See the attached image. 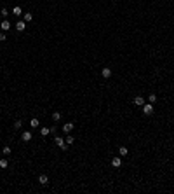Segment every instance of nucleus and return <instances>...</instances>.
I'll use <instances>...</instances> for the list:
<instances>
[{
    "mask_svg": "<svg viewBox=\"0 0 174 194\" xmlns=\"http://www.w3.org/2000/svg\"><path fill=\"white\" fill-rule=\"evenodd\" d=\"M49 133H51V128H42V129H40V135L42 136H47Z\"/></svg>",
    "mask_w": 174,
    "mask_h": 194,
    "instance_id": "nucleus-13",
    "label": "nucleus"
},
{
    "mask_svg": "<svg viewBox=\"0 0 174 194\" xmlns=\"http://www.w3.org/2000/svg\"><path fill=\"white\" fill-rule=\"evenodd\" d=\"M21 140H23V142H30V140H31V131H23Z\"/></svg>",
    "mask_w": 174,
    "mask_h": 194,
    "instance_id": "nucleus-3",
    "label": "nucleus"
},
{
    "mask_svg": "<svg viewBox=\"0 0 174 194\" xmlns=\"http://www.w3.org/2000/svg\"><path fill=\"white\" fill-rule=\"evenodd\" d=\"M71 129H73V124H71V122H66V124L63 126V131H65V133H71Z\"/></svg>",
    "mask_w": 174,
    "mask_h": 194,
    "instance_id": "nucleus-10",
    "label": "nucleus"
},
{
    "mask_svg": "<svg viewBox=\"0 0 174 194\" xmlns=\"http://www.w3.org/2000/svg\"><path fill=\"white\" fill-rule=\"evenodd\" d=\"M65 142H66L68 145H71V144H73V136H71V135H70V133H68V136H66V138H65Z\"/></svg>",
    "mask_w": 174,
    "mask_h": 194,
    "instance_id": "nucleus-17",
    "label": "nucleus"
},
{
    "mask_svg": "<svg viewBox=\"0 0 174 194\" xmlns=\"http://www.w3.org/2000/svg\"><path fill=\"white\" fill-rule=\"evenodd\" d=\"M2 16H4V18H7V16H9V12H7V9H2Z\"/></svg>",
    "mask_w": 174,
    "mask_h": 194,
    "instance_id": "nucleus-22",
    "label": "nucleus"
},
{
    "mask_svg": "<svg viewBox=\"0 0 174 194\" xmlns=\"http://www.w3.org/2000/svg\"><path fill=\"white\" fill-rule=\"evenodd\" d=\"M7 166H9L7 159H4V157H2V159H0V168H7Z\"/></svg>",
    "mask_w": 174,
    "mask_h": 194,
    "instance_id": "nucleus-16",
    "label": "nucleus"
},
{
    "mask_svg": "<svg viewBox=\"0 0 174 194\" xmlns=\"http://www.w3.org/2000/svg\"><path fill=\"white\" fill-rule=\"evenodd\" d=\"M12 14H16V16H21V14H23V9H21L19 5H16V7L12 9Z\"/></svg>",
    "mask_w": 174,
    "mask_h": 194,
    "instance_id": "nucleus-11",
    "label": "nucleus"
},
{
    "mask_svg": "<svg viewBox=\"0 0 174 194\" xmlns=\"http://www.w3.org/2000/svg\"><path fill=\"white\" fill-rule=\"evenodd\" d=\"M31 18H33V16H31V12H26V14H24V18H23V21H24V23H30V21H31Z\"/></svg>",
    "mask_w": 174,
    "mask_h": 194,
    "instance_id": "nucleus-15",
    "label": "nucleus"
},
{
    "mask_svg": "<svg viewBox=\"0 0 174 194\" xmlns=\"http://www.w3.org/2000/svg\"><path fill=\"white\" fill-rule=\"evenodd\" d=\"M0 42H5V32L0 33Z\"/></svg>",
    "mask_w": 174,
    "mask_h": 194,
    "instance_id": "nucleus-21",
    "label": "nucleus"
},
{
    "mask_svg": "<svg viewBox=\"0 0 174 194\" xmlns=\"http://www.w3.org/2000/svg\"><path fill=\"white\" fill-rule=\"evenodd\" d=\"M16 28H18V32H24L26 23H24V21H18V23H16Z\"/></svg>",
    "mask_w": 174,
    "mask_h": 194,
    "instance_id": "nucleus-7",
    "label": "nucleus"
},
{
    "mask_svg": "<svg viewBox=\"0 0 174 194\" xmlns=\"http://www.w3.org/2000/svg\"><path fill=\"white\" fill-rule=\"evenodd\" d=\"M30 124H31V128H37V126H39V119H31Z\"/></svg>",
    "mask_w": 174,
    "mask_h": 194,
    "instance_id": "nucleus-19",
    "label": "nucleus"
},
{
    "mask_svg": "<svg viewBox=\"0 0 174 194\" xmlns=\"http://www.w3.org/2000/svg\"><path fill=\"white\" fill-rule=\"evenodd\" d=\"M21 124H23V122H21L19 119H18V121H16V122H14V128H16V129H19V128H21Z\"/></svg>",
    "mask_w": 174,
    "mask_h": 194,
    "instance_id": "nucleus-20",
    "label": "nucleus"
},
{
    "mask_svg": "<svg viewBox=\"0 0 174 194\" xmlns=\"http://www.w3.org/2000/svg\"><path fill=\"white\" fill-rule=\"evenodd\" d=\"M0 28L4 30V32H7V30L10 28V23H9L7 19H4V21H2V25H0Z\"/></svg>",
    "mask_w": 174,
    "mask_h": 194,
    "instance_id": "nucleus-9",
    "label": "nucleus"
},
{
    "mask_svg": "<svg viewBox=\"0 0 174 194\" xmlns=\"http://www.w3.org/2000/svg\"><path fill=\"white\" fill-rule=\"evenodd\" d=\"M101 75L105 79H110L111 77V70H110V68H103V70H101Z\"/></svg>",
    "mask_w": 174,
    "mask_h": 194,
    "instance_id": "nucleus-6",
    "label": "nucleus"
},
{
    "mask_svg": "<svg viewBox=\"0 0 174 194\" xmlns=\"http://www.w3.org/2000/svg\"><path fill=\"white\" fill-rule=\"evenodd\" d=\"M111 166H113V168H120V166H122V159H120V157H113V159H111Z\"/></svg>",
    "mask_w": 174,
    "mask_h": 194,
    "instance_id": "nucleus-4",
    "label": "nucleus"
},
{
    "mask_svg": "<svg viewBox=\"0 0 174 194\" xmlns=\"http://www.w3.org/2000/svg\"><path fill=\"white\" fill-rule=\"evenodd\" d=\"M148 101H150V103H155V101H157V96H155V95H150V96H148Z\"/></svg>",
    "mask_w": 174,
    "mask_h": 194,
    "instance_id": "nucleus-18",
    "label": "nucleus"
},
{
    "mask_svg": "<svg viewBox=\"0 0 174 194\" xmlns=\"http://www.w3.org/2000/svg\"><path fill=\"white\" fill-rule=\"evenodd\" d=\"M54 144H56V145H58L59 149H61V150H68V144L65 142V140H63V138L56 136V138H54Z\"/></svg>",
    "mask_w": 174,
    "mask_h": 194,
    "instance_id": "nucleus-1",
    "label": "nucleus"
},
{
    "mask_svg": "<svg viewBox=\"0 0 174 194\" xmlns=\"http://www.w3.org/2000/svg\"><path fill=\"white\" fill-rule=\"evenodd\" d=\"M39 182L42 185H47L49 184V177H47V175H40V177H39Z\"/></svg>",
    "mask_w": 174,
    "mask_h": 194,
    "instance_id": "nucleus-8",
    "label": "nucleus"
},
{
    "mask_svg": "<svg viewBox=\"0 0 174 194\" xmlns=\"http://www.w3.org/2000/svg\"><path fill=\"white\" fill-rule=\"evenodd\" d=\"M4 154H10V147H4Z\"/></svg>",
    "mask_w": 174,
    "mask_h": 194,
    "instance_id": "nucleus-23",
    "label": "nucleus"
},
{
    "mask_svg": "<svg viewBox=\"0 0 174 194\" xmlns=\"http://www.w3.org/2000/svg\"><path fill=\"white\" fill-rule=\"evenodd\" d=\"M61 112H54V114H52V121H56V122H58V121H61Z\"/></svg>",
    "mask_w": 174,
    "mask_h": 194,
    "instance_id": "nucleus-12",
    "label": "nucleus"
},
{
    "mask_svg": "<svg viewBox=\"0 0 174 194\" xmlns=\"http://www.w3.org/2000/svg\"><path fill=\"white\" fill-rule=\"evenodd\" d=\"M134 103L138 105V107H143V105H145V98H143V96H136L134 98Z\"/></svg>",
    "mask_w": 174,
    "mask_h": 194,
    "instance_id": "nucleus-5",
    "label": "nucleus"
},
{
    "mask_svg": "<svg viewBox=\"0 0 174 194\" xmlns=\"http://www.w3.org/2000/svg\"><path fill=\"white\" fill-rule=\"evenodd\" d=\"M118 154H120V156H127V154H129L127 147H120V149H118Z\"/></svg>",
    "mask_w": 174,
    "mask_h": 194,
    "instance_id": "nucleus-14",
    "label": "nucleus"
},
{
    "mask_svg": "<svg viewBox=\"0 0 174 194\" xmlns=\"http://www.w3.org/2000/svg\"><path fill=\"white\" fill-rule=\"evenodd\" d=\"M143 112H145L146 116H152L153 114V103H145L143 105Z\"/></svg>",
    "mask_w": 174,
    "mask_h": 194,
    "instance_id": "nucleus-2",
    "label": "nucleus"
}]
</instances>
